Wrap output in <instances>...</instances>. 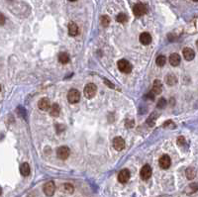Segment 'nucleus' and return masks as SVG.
<instances>
[{
  "instance_id": "f257e3e1",
  "label": "nucleus",
  "mask_w": 198,
  "mask_h": 197,
  "mask_svg": "<svg viewBox=\"0 0 198 197\" xmlns=\"http://www.w3.org/2000/svg\"><path fill=\"white\" fill-rule=\"evenodd\" d=\"M97 92V86L94 83H88L86 86L84 87L83 94L87 99H91L95 96Z\"/></svg>"
},
{
  "instance_id": "f03ea898",
  "label": "nucleus",
  "mask_w": 198,
  "mask_h": 197,
  "mask_svg": "<svg viewBox=\"0 0 198 197\" xmlns=\"http://www.w3.org/2000/svg\"><path fill=\"white\" fill-rule=\"evenodd\" d=\"M117 66H118L119 70H120L121 72H123V73H130L132 71V69H133L132 64L126 60H120L118 62Z\"/></svg>"
},
{
  "instance_id": "7ed1b4c3",
  "label": "nucleus",
  "mask_w": 198,
  "mask_h": 197,
  "mask_svg": "<svg viewBox=\"0 0 198 197\" xmlns=\"http://www.w3.org/2000/svg\"><path fill=\"white\" fill-rule=\"evenodd\" d=\"M67 100L71 104L78 103L80 100V92L77 89H70L67 93Z\"/></svg>"
},
{
  "instance_id": "20e7f679",
  "label": "nucleus",
  "mask_w": 198,
  "mask_h": 197,
  "mask_svg": "<svg viewBox=\"0 0 198 197\" xmlns=\"http://www.w3.org/2000/svg\"><path fill=\"white\" fill-rule=\"evenodd\" d=\"M70 151L69 147H67V146H61V147L57 148V158L61 161H64V159H67V158L70 157Z\"/></svg>"
},
{
  "instance_id": "39448f33",
  "label": "nucleus",
  "mask_w": 198,
  "mask_h": 197,
  "mask_svg": "<svg viewBox=\"0 0 198 197\" xmlns=\"http://www.w3.org/2000/svg\"><path fill=\"white\" fill-rule=\"evenodd\" d=\"M44 190V193L47 195V196H53L54 194V191H56V184H54V181H48L45 183L43 187Z\"/></svg>"
},
{
  "instance_id": "423d86ee",
  "label": "nucleus",
  "mask_w": 198,
  "mask_h": 197,
  "mask_svg": "<svg viewBox=\"0 0 198 197\" xmlns=\"http://www.w3.org/2000/svg\"><path fill=\"white\" fill-rule=\"evenodd\" d=\"M133 13H134V15L137 16V17H141L143 15H145L147 13L146 5L143 4V3H138V4H136L134 6V8H133Z\"/></svg>"
},
{
  "instance_id": "0eeeda50",
  "label": "nucleus",
  "mask_w": 198,
  "mask_h": 197,
  "mask_svg": "<svg viewBox=\"0 0 198 197\" xmlns=\"http://www.w3.org/2000/svg\"><path fill=\"white\" fill-rule=\"evenodd\" d=\"M152 168L149 165H145L142 168L141 171H140V175H141V178L144 179V180H147L152 176Z\"/></svg>"
},
{
  "instance_id": "6e6552de",
  "label": "nucleus",
  "mask_w": 198,
  "mask_h": 197,
  "mask_svg": "<svg viewBox=\"0 0 198 197\" xmlns=\"http://www.w3.org/2000/svg\"><path fill=\"white\" fill-rule=\"evenodd\" d=\"M159 162L160 168H162V169H168L169 166H170V165H172V159H170L169 155H162V157H160Z\"/></svg>"
},
{
  "instance_id": "1a4fd4ad",
  "label": "nucleus",
  "mask_w": 198,
  "mask_h": 197,
  "mask_svg": "<svg viewBox=\"0 0 198 197\" xmlns=\"http://www.w3.org/2000/svg\"><path fill=\"white\" fill-rule=\"evenodd\" d=\"M130 176H131V174H130V171L127 168L122 169V171L118 174V181L121 182V183L128 182V180L130 179Z\"/></svg>"
},
{
  "instance_id": "9d476101",
  "label": "nucleus",
  "mask_w": 198,
  "mask_h": 197,
  "mask_svg": "<svg viewBox=\"0 0 198 197\" xmlns=\"http://www.w3.org/2000/svg\"><path fill=\"white\" fill-rule=\"evenodd\" d=\"M125 141L121 137H116L113 140V147L116 151H122L125 148Z\"/></svg>"
},
{
  "instance_id": "9b49d317",
  "label": "nucleus",
  "mask_w": 198,
  "mask_h": 197,
  "mask_svg": "<svg viewBox=\"0 0 198 197\" xmlns=\"http://www.w3.org/2000/svg\"><path fill=\"white\" fill-rule=\"evenodd\" d=\"M38 107H39V109H40V110H42V111H47V110H49V108H51L50 100L48 99L47 97L41 98L40 101L38 102Z\"/></svg>"
},
{
  "instance_id": "f8f14e48",
  "label": "nucleus",
  "mask_w": 198,
  "mask_h": 197,
  "mask_svg": "<svg viewBox=\"0 0 198 197\" xmlns=\"http://www.w3.org/2000/svg\"><path fill=\"white\" fill-rule=\"evenodd\" d=\"M182 54H183V57L184 59L186 60H192L194 57H195V53H194V51L192 49H190V48H184L183 51H182Z\"/></svg>"
},
{
  "instance_id": "ddd939ff",
  "label": "nucleus",
  "mask_w": 198,
  "mask_h": 197,
  "mask_svg": "<svg viewBox=\"0 0 198 197\" xmlns=\"http://www.w3.org/2000/svg\"><path fill=\"white\" fill-rule=\"evenodd\" d=\"M140 43L145 46L150 45V44L152 43V36L147 32L142 33L141 35H140Z\"/></svg>"
},
{
  "instance_id": "4468645a",
  "label": "nucleus",
  "mask_w": 198,
  "mask_h": 197,
  "mask_svg": "<svg viewBox=\"0 0 198 197\" xmlns=\"http://www.w3.org/2000/svg\"><path fill=\"white\" fill-rule=\"evenodd\" d=\"M162 82H160L159 80L156 79L155 82H153V88H152L151 91L155 95H158V94H159L160 92H162Z\"/></svg>"
},
{
  "instance_id": "2eb2a0df",
  "label": "nucleus",
  "mask_w": 198,
  "mask_h": 197,
  "mask_svg": "<svg viewBox=\"0 0 198 197\" xmlns=\"http://www.w3.org/2000/svg\"><path fill=\"white\" fill-rule=\"evenodd\" d=\"M180 56L178 54H172V55H170L169 57V63L172 64V66H177L178 64L180 63Z\"/></svg>"
},
{
  "instance_id": "dca6fc26",
  "label": "nucleus",
  "mask_w": 198,
  "mask_h": 197,
  "mask_svg": "<svg viewBox=\"0 0 198 197\" xmlns=\"http://www.w3.org/2000/svg\"><path fill=\"white\" fill-rule=\"evenodd\" d=\"M20 172L23 176H28L31 172V168H30V165L27 162H23V164L20 165Z\"/></svg>"
},
{
  "instance_id": "f3484780",
  "label": "nucleus",
  "mask_w": 198,
  "mask_h": 197,
  "mask_svg": "<svg viewBox=\"0 0 198 197\" xmlns=\"http://www.w3.org/2000/svg\"><path fill=\"white\" fill-rule=\"evenodd\" d=\"M69 34L70 36H76L78 34V26L76 25V23L73 22H70V25H69Z\"/></svg>"
},
{
  "instance_id": "a211bd4d",
  "label": "nucleus",
  "mask_w": 198,
  "mask_h": 197,
  "mask_svg": "<svg viewBox=\"0 0 198 197\" xmlns=\"http://www.w3.org/2000/svg\"><path fill=\"white\" fill-rule=\"evenodd\" d=\"M166 84H168V85L173 86V85H175V84H176V82H177L176 76L175 75V74H172V73L168 74V75H166Z\"/></svg>"
},
{
  "instance_id": "6ab92c4d",
  "label": "nucleus",
  "mask_w": 198,
  "mask_h": 197,
  "mask_svg": "<svg viewBox=\"0 0 198 197\" xmlns=\"http://www.w3.org/2000/svg\"><path fill=\"white\" fill-rule=\"evenodd\" d=\"M61 190H63V192L67 193V194H71L74 191V187L70 183H64V184L61 185Z\"/></svg>"
},
{
  "instance_id": "aec40b11",
  "label": "nucleus",
  "mask_w": 198,
  "mask_h": 197,
  "mask_svg": "<svg viewBox=\"0 0 198 197\" xmlns=\"http://www.w3.org/2000/svg\"><path fill=\"white\" fill-rule=\"evenodd\" d=\"M59 60H60V63H63V64L69 63L70 60L69 54H67V53H64V52L60 53V55H59Z\"/></svg>"
},
{
  "instance_id": "412c9836",
  "label": "nucleus",
  "mask_w": 198,
  "mask_h": 197,
  "mask_svg": "<svg viewBox=\"0 0 198 197\" xmlns=\"http://www.w3.org/2000/svg\"><path fill=\"white\" fill-rule=\"evenodd\" d=\"M50 114H51V116H53V117H57L60 115V106H59V104H57V103H54V104H53L52 106H51V108H50Z\"/></svg>"
},
{
  "instance_id": "4be33fe9",
  "label": "nucleus",
  "mask_w": 198,
  "mask_h": 197,
  "mask_svg": "<svg viewBox=\"0 0 198 197\" xmlns=\"http://www.w3.org/2000/svg\"><path fill=\"white\" fill-rule=\"evenodd\" d=\"M185 174H186L187 179H189V180H192V179L196 176V171H195V168H188L186 169Z\"/></svg>"
},
{
  "instance_id": "5701e85b",
  "label": "nucleus",
  "mask_w": 198,
  "mask_h": 197,
  "mask_svg": "<svg viewBox=\"0 0 198 197\" xmlns=\"http://www.w3.org/2000/svg\"><path fill=\"white\" fill-rule=\"evenodd\" d=\"M156 63L158 66H163L166 63V57L165 56H159L156 60Z\"/></svg>"
},
{
  "instance_id": "b1692460",
  "label": "nucleus",
  "mask_w": 198,
  "mask_h": 197,
  "mask_svg": "<svg viewBox=\"0 0 198 197\" xmlns=\"http://www.w3.org/2000/svg\"><path fill=\"white\" fill-rule=\"evenodd\" d=\"M116 20L119 23H126L128 21V16L125 14V13H120L117 17H116Z\"/></svg>"
},
{
  "instance_id": "393cba45",
  "label": "nucleus",
  "mask_w": 198,
  "mask_h": 197,
  "mask_svg": "<svg viewBox=\"0 0 198 197\" xmlns=\"http://www.w3.org/2000/svg\"><path fill=\"white\" fill-rule=\"evenodd\" d=\"M100 23L101 25L103 27H108L109 24H110V18L107 16V15H104V16H101L100 18Z\"/></svg>"
},
{
  "instance_id": "a878e982",
  "label": "nucleus",
  "mask_w": 198,
  "mask_h": 197,
  "mask_svg": "<svg viewBox=\"0 0 198 197\" xmlns=\"http://www.w3.org/2000/svg\"><path fill=\"white\" fill-rule=\"evenodd\" d=\"M156 113H153L151 115V117L148 119L147 123L149 124V126H153V125H155V120H156V118H158V116H156Z\"/></svg>"
},
{
  "instance_id": "bb28decb",
  "label": "nucleus",
  "mask_w": 198,
  "mask_h": 197,
  "mask_svg": "<svg viewBox=\"0 0 198 197\" xmlns=\"http://www.w3.org/2000/svg\"><path fill=\"white\" fill-rule=\"evenodd\" d=\"M166 100L165 98H159V101H158V104H156V106L158 108H160V109H163V108L166 107Z\"/></svg>"
},
{
  "instance_id": "cd10ccee",
  "label": "nucleus",
  "mask_w": 198,
  "mask_h": 197,
  "mask_svg": "<svg viewBox=\"0 0 198 197\" xmlns=\"http://www.w3.org/2000/svg\"><path fill=\"white\" fill-rule=\"evenodd\" d=\"M4 23H5V16L2 13H0V25H4Z\"/></svg>"
},
{
  "instance_id": "c85d7f7f",
  "label": "nucleus",
  "mask_w": 198,
  "mask_h": 197,
  "mask_svg": "<svg viewBox=\"0 0 198 197\" xmlns=\"http://www.w3.org/2000/svg\"><path fill=\"white\" fill-rule=\"evenodd\" d=\"M145 97H146V98H150V99H151V100H153V97H155V94H153V93L152 92V91H150V92H149L148 94H147Z\"/></svg>"
},
{
  "instance_id": "c756f323",
  "label": "nucleus",
  "mask_w": 198,
  "mask_h": 197,
  "mask_svg": "<svg viewBox=\"0 0 198 197\" xmlns=\"http://www.w3.org/2000/svg\"><path fill=\"white\" fill-rule=\"evenodd\" d=\"M104 81L107 83V85H108L109 87H111V88H113V87H114V85H113V84H112V83L110 82V81H108L107 79H104Z\"/></svg>"
},
{
  "instance_id": "7c9ffc66",
  "label": "nucleus",
  "mask_w": 198,
  "mask_h": 197,
  "mask_svg": "<svg viewBox=\"0 0 198 197\" xmlns=\"http://www.w3.org/2000/svg\"><path fill=\"white\" fill-rule=\"evenodd\" d=\"M2 194V189H1V187H0V195Z\"/></svg>"
},
{
  "instance_id": "2f4dec72",
  "label": "nucleus",
  "mask_w": 198,
  "mask_h": 197,
  "mask_svg": "<svg viewBox=\"0 0 198 197\" xmlns=\"http://www.w3.org/2000/svg\"><path fill=\"white\" fill-rule=\"evenodd\" d=\"M196 46H197V48H198V40H197V42H196Z\"/></svg>"
},
{
  "instance_id": "473e14b6",
  "label": "nucleus",
  "mask_w": 198,
  "mask_h": 197,
  "mask_svg": "<svg viewBox=\"0 0 198 197\" xmlns=\"http://www.w3.org/2000/svg\"><path fill=\"white\" fill-rule=\"evenodd\" d=\"M192 1H195V2H197V1H198V0H192Z\"/></svg>"
},
{
  "instance_id": "72a5a7b5",
  "label": "nucleus",
  "mask_w": 198,
  "mask_h": 197,
  "mask_svg": "<svg viewBox=\"0 0 198 197\" xmlns=\"http://www.w3.org/2000/svg\"><path fill=\"white\" fill-rule=\"evenodd\" d=\"M70 1H76V0H70Z\"/></svg>"
},
{
  "instance_id": "f704fd0d",
  "label": "nucleus",
  "mask_w": 198,
  "mask_h": 197,
  "mask_svg": "<svg viewBox=\"0 0 198 197\" xmlns=\"http://www.w3.org/2000/svg\"><path fill=\"white\" fill-rule=\"evenodd\" d=\"M0 91H1V85H0Z\"/></svg>"
}]
</instances>
